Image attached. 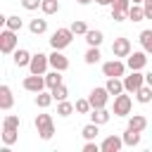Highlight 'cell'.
Returning <instances> with one entry per match:
<instances>
[{
	"mask_svg": "<svg viewBox=\"0 0 152 152\" xmlns=\"http://www.w3.org/2000/svg\"><path fill=\"white\" fill-rule=\"evenodd\" d=\"M71 40H74V31H71L69 26H62V28H57V31L52 33L50 48H52V50H64V48L71 45Z\"/></svg>",
	"mask_w": 152,
	"mask_h": 152,
	"instance_id": "obj_1",
	"label": "cell"
},
{
	"mask_svg": "<svg viewBox=\"0 0 152 152\" xmlns=\"http://www.w3.org/2000/svg\"><path fill=\"white\" fill-rule=\"evenodd\" d=\"M17 43H19V38H17V31H12V28H2L0 31V52L2 55H12L14 50H17Z\"/></svg>",
	"mask_w": 152,
	"mask_h": 152,
	"instance_id": "obj_2",
	"label": "cell"
},
{
	"mask_svg": "<svg viewBox=\"0 0 152 152\" xmlns=\"http://www.w3.org/2000/svg\"><path fill=\"white\" fill-rule=\"evenodd\" d=\"M33 124H36V128H38L40 140H50V138L55 135V124H52V116H50V114H38Z\"/></svg>",
	"mask_w": 152,
	"mask_h": 152,
	"instance_id": "obj_3",
	"label": "cell"
},
{
	"mask_svg": "<svg viewBox=\"0 0 152 152\" xmlns=\"http://www.w3.org/2000/svg\"><path fill=\"white\" fill-rule=\"evenodd\" d=\"M126 69H128V64H126V62H121L119 57H114V59H109V62H104V64H102V74H104L107 78H112V76L124 78V76H126Z\"/></svg>",
	"mask_w": 152,
	"mask_h": 152,
	"instance_id": "obj_4",
	"label": "cell"
},
{
	"mask_svg": "<svg viewBox=\"0 0 152 152\" xmlns=\"http://www.w3.org/2000/svg\"><path fill=\"white\" fill-rule=\"evenodd\" d=\"M131 109H133V100H131V95L126 90L114 97V107H112V114L114 116H128Z\"/></svg>",
	"mask_w": 152,
	"mask_h": 152,
	"instance_id": "obj_5",
	"label": "cell"
},
{
	"mask_svg": "<svg viewBox=\"0 0 152 152\" xmlns=\"http://www.w3.org/2000/svg\"><path fill=\"white\" fill-rule=\"evenodd\" d=\"M48 66H50V55H43V52H36L31 57V64H28V71L31 74H40L45 76L48 74Z\"/></svg>",
	"mask_w": 152,
	"mask_h": 152,
	"instance_id": "obj_6",
	"label": "cell"
},
{
	"mask_svg": "<svg viewBox=\"0 0 152 152\" xmlns=\"http://www.w3.org/2000/svg\"><path fill=\"white\" fill-rule=\"evenodd\" d=\"M88 100H90L93 109H97V107H107V102H109V90H107L104 86H95V88L90 90Z\"/></svg>",
	"mask_w": 152,
	"mask_h": 152,
	"instance_id": "obj_7",
	"label": "cell"
},
{
	"mask_svg": "<svg viewBox=\"0 0 152 152\" xmlns=\"http://www.w3.org/2000/svg\"><path fill=\"white\" fill-rule=\"evenodd\" d=\"M133 52V45H131V40L126 38V36H119V38H114V43H112V55L114 57H128Z\"/></svg>",
	"mask_w": 152,
	"mask_h": 152,
	"instance_id": "obj_8",
	"label": "cell"
},
{
	"mask_svg": "<svg viewBox=\"0 0 152 152\" xmlns=\"http://www.w3.org/2000/svg\"><path fill=\"white\" fill-rule=\"evenodd\" d=\"M24 90H28V93H40V90H45L48 88V83H45V76H40V74H28L26 78H24Z\"/></svg>",
	"mask_w": 152,
	"mask_h": 152,
	"instance_id": "obj_9",
	"label": "cell"
},
{
	"mask_svg": "<svg viewBox=\"0 0 152 152\" xmlns=\"http://www.w3.org/2000/svg\"><path fill=\"white\" fill-rule=\"evenodd\" d=\"M140 86H145V74L131 71L128 76H124V88H126V93H133V95H135Z\"/></svg>",
	"mask_w": 152,
	"mask_h": 152,
	"instance_id": "obj_10",
	"label": "cell"
},
{
	"mask_svg": "<svg viewBox=\"0 0 152 152\" xmlns=\"http://www.w3.org/2000/svg\"><path fill=\"white\" fill-rule=\"evenodd\" d=\"M126 64H128V69H131V71H142V69H145V64H147V52H145V50L131 52V55L126 57Z\"/></svg>",
	"mask_w": 152,
	"mask_h": 152,
	"instance_id": "obj_11",
	"label": "cell"
},
{
	"mask_svg": "<svg viewBox=\"0 0 152 152\" xmlns=\"http://www.w3.org/2000/svg\"><path fill=\"white\" fill-rule=\"evenodd\" d=\"M121 147H126L121 135H107V138L100 142V150H102V152H121Z\"/></svg>",
	"mask_w": 152,
	"mask_h": 152,
	"instance_id": "obj_12",
	"label": "cell"
},
{
	"mask_svg": "<svg viewBox=\"0 0 152 152\" xmlns=\"http://www.w3.org/2000/svg\"><path fill=\"white\" fill-rule=\"evenodd\" d=\"M50 69H57V71H66L69 69V59L62 50H52L50 52Z\"/></svg>",
	"mask_w": 152,
	"mask_h": 152,
	"instance_id": "obj_13",
	"label": "cell"
},
{
	"mask_svg": "<svg viewBox=\"0 0 152 152\" xmlns=\"http://www.w3.org/2000/svg\"><path fill=\"white\" fill-rule=\"evenodd\" d=\"M12 104H14L12 88H10V86H0V109H2V112H10Z\"/></svg>",
	"mask_w": 152,
	"mask_h": 152,
	"instance_id": "obj_14",
	"label": "cell"
},
{
	"mask_svg": "<svg viewBox=\"0 0 152 152\" xmlns=\"http://www.w3.org/2000/svg\"><path fill=\"white\" fill-rule=\"evenodd\" d=\"M31 52L28 50H24V48H17L14 52H12V62H14V66H28L31 64Z\"/></svg>",
	"mask_w": 152,
	"mask_h": 152,
	"instance_id": "obj_15",
	"label": "cell"
},
{
	"mask_svg": "<svg viewBox=\"0 0 152 152\" xmlns=\"http://www.w3.org/2000/svg\"><path fill=\"white\" fill-rule=\"evenodd\" d=\"M121 138H124V145H126V147H138L140 140H142V133H140V131H133V128L126 126V131H124Z\"/></svg>",
	"mask_w": 152,
	"mask_h": 152,
	"instance_id": "obj_16",
	"label": "cell"
},
{
	"mask_svg": "<svg viewBox=\"0 0 152 152\" xmlns=\"http://www.w3.org/2000/svg\"><path fill=\"white\" fill-rule=\"evenodd\" d=\"M109 119H112V112H109L107 107H97V109L90 112V121H95V124H100V126H104Z\"/></svg>",
	"mask_w": 152,
	"mask_h": 152,
	"instance_id": "obj_17",
	"label": "cell"
},
{
	"mask_svg": "<svg viewBox=\"0 0 152 152\" xmlns=\"http://www.w3.org/2000/svg\"><path fill=\"white\" fill-rule=\"evenodd\" d=\"M104 88L109 90V95H121L126 88H124V78H116V76H112V78H107V83H104Z\"/></svg>",
	"mask_w": 152,
	"mask_h": 152,
	"instance_id": "obj_18",
	"label": "cell"
},
{
	"mask_svg": "<svg viewBox=\"0 0 152 152\" xmlns=\"http://www.w3.org/2000/svg\"><path fill=\"white\" fill-rule=\"evenodd\" d=\"M128 128H133V131H145L147 128V119L142 116V114H128V124H126Z\"/></svg>",
	"mask_w": 152,
	"mask_h": 152,
	"instance_id": "obj_19",
	"label": "cell"
},
{
	"mask_svg": "<svg viewBox=\"0 0 152 152\" xmlns=\"http://www.w3.org/2000/svg\"><path fill=\"white\" fill-rule=\"evenodd\" d=\"M102 40H104V33H102V31H97V28H88V33H86V43H88L90 48H100Z\"/></svg>",
	"mask_w": 152,
	"mask_h": 152,
	"instance_id": "obj_20",
	"label": "cell"
},
{
	"mask_svg": "<svg viewBox=\"0 0 152 152\" xmlns=\"http://www.w3.org/2000/svg\"><path fill=\"white\" fill-rule=\"evenodd\" d=\"M28 31L33 36H43L48 31V19H31L28 21Z\"/></svg>",
	"mask_w": 152,
	"mask_h": 152,
	"instance_id": "obj_21",
	"label": "cell"
},
{
	"mask_svg": "<svg viewBox=\"0 0 152 152\" xmlns=\"http://www.w3.org/2000/svg\"><path fill=\"white\" fill-rule=\"evenodd\" d=\"M62 74H64V71H57V69H52V71H48V74H45V83H48V88H50V90L64 83V81H62Z\"/></svg>",
	"mask_w": 152,
	"mask_h": 152,
	"instance_id": "obj_22",
	"label": "cell"
},
{
	"mask_svg": "<svg viewBox=\"0 0 152 152\" xmlns=\"http://www.w3.org/2000/svg\"><path fill=\"white\" fill-rule=\"evenodd\" d=\"M52 102H55V97H52V90H50V93H45V90L36 93V107H40V109H48Z\"/></svg>",
	"mask_w": 152,
	"mask_h": 152,
	"instance_id": "obj_23",
	"label": "cell"
},
{
	"mask_svg": "<svg viewBox=\"0 0 152 152\" xmlns=\"http://www.w3.org/2000/svg\"><path fill=\"white\" fill-rule=\"evenodd\" d=\"M135 100L140 102V104H150L152 102V86H140L138 88V93H135Z\"/></svg>",
	"mask_w": 152,
	"mask_h": 152,
	"instance_id": "obj_24",
	"label": "cell"
},
{
	"mask_svg": "<svg viewBox=\"0 0 152 152\" xmlns=\"http://www.w3.org/2000/svg\"><path fill=\"white\" fill-rule=\"evenodd\" d=\"M100 59H102V52H100V48H90V45H88V50H86V55H83V62L93 66V64H97Z\"/></svg>",
	"mask_w": 152,
	"mask_h": 152,
	"instance_id": "obj_25",
	"label": "cell"
},
{
	"mask_svg": "<svg viewBox=\"0 0 152 152\" xmlns=\"http://www.w3.org/2000/svg\"><path fill=\"white\" fill-rule=\"evenodd\" d=\"M97 133H100V124H95V121H90V124H86V126L81 128V135H83L86 140H95Z\"/></svg>",
	"mask_w": 152,
	"mask_h": 152,
	"instance_id": "obj_26",
	"label": "cell"
},
{
	"mask_svg": "<svg viewBox=\"0 0 152 152\" xmlns=\"http://www.w3.org/2000/svg\"><path fill=\"white\" fill-rule=\"evenodd\" d=\"M138 40H140V45H142V50H145L147 55H152V28H145V31H140V36H138Z\"/></svg>",
	"mask_w": 152,
	"mask_h": 152,
	"instance_id": "obj_27",
	"label": "cell"
},
{
	"mask_svg": "<svg viewBox=\"0 0 152 152\" xmlns=\"http://www.w3.org/2000/svg\"><path fill=\"white\" fill-rule=\"evenodd\" d=\"M74 112H76V107H74V104H71L69 100H59V102H57V114H59L62 119H66V116H71Z\"/></svg>",
	"mask_w": 152,
	"mask_h": 152,
	"instance_id": "obj_28",
	"label": "cell"
},
{
	"mask_svg": "<svg viewBox=\"0 0 152 152\" xmlns=\"http://www.w3.org/2000/svg\"><path fill=\"white\" fill-rule=\"evenodd\" d=\"M40 12H43L45 17L57 14V12H59V0H43V2H40Z\"/></svg>",
	"mask_w": 152,
	"mask_h": 152,
	"instance_id": "obj_29",
	"label": "cell"
},
{
	"mask_svg": "<svg viewBox=\"0 0 152 152\" xmlns=\"http://www.w3.org/2000/svg\"><path fill=\"white\" fill-rule=\"evenodd\" d=\"M128 19H131V21H142V19H145V7L133 2L131 10H128Z\"/></svg>",
	"mask_w": 152,
	"mask_h": 152,
	"instance_id": "obj_30",
	"label": "cell"
},
{
	"mask_svg": "<svg viewBox=\"0 0 152 152\" xmlns=\"http://www.w3.org/2000/svg\"><path fill=\"white\" fill-rule=\"evenodd\" d=\"M5 26L19 33V31H21V26H24V21H21V17H19V14H10V17L5 19Z\"/></svg>",
	"mask_w": 152,
	"mask_h": 152,
	"instance_id": "obj_31",
	"label": "cell"
},
{
	"mask_svg": "<svg viewBox=\"0 0 152 152\" xmlns=\"http://www.w3.org/2000/svg\"><path fill=\"white\" fill-rule=\"evenodd\" d=\"M0 138H2V142H5V145H14V142L19 140V131H10V128H2Z\"/></svg>",
	"mask_w": 152,
	"mask_h": 152,
	"instance_id": "obj_32",
	"label": "cell"
},
{
	"mask_svg": "<svg viewBox=\"0 0 152 152\" xmlns=\"http://www.w3.org/2000/svg\"><path fill=\"white\" fill-rule=\"evenodd\" d=\"M69 28L74 31V36H86V33H88V24H86V21H81V19H74Z\"/></svg>",
	"mask_w": 152,
	"mask_h": 152,
	"instance_id": "obj_33",
	"label": "cell"
},
{
	"mask_svg": "<svg viewBox=\"0 0 152 152\" xmlns=\"http://www.w3.org/2000/svg\"><path fill=\"white\" fill-rule=\"evenodd\" d=\"M2 128H10V131H19V116L17 114H7L2 119Z\"/></svg>",
	"mask_w": 152,
	"mask_h": 152,
	"instance_id": "obj_34",
	"label": "cell"
},
{
	"mask_svg": "<svg viewBox=\"0 0 152 152\" xmlns=\"http://www.w3.org/2000/svg\"><path fill=\"white\" fill-rule=\"evenodd\" d=\"M74 107H76V112H78V114H90V112H93V104H90V100H88V97L76 100V104H74Z\"/></svg>",
	"mask_w": 152,
	"mask_h": 152,
	"instance_id": "obj_35",
	"label": "cell"
},
{
	"mask_svg": "<svg viewBox=\"0 0 152 152\" xmlns=\"http://www.w3.org/2000/svg\"><path fill=\"white\" fill-rule=\"evenodd\" d=\"M52 97H55L57 102H59V100H66V97H69V88H66L64 83L57 86V88H52Z\"/></svg>",
	"mask_w": 152,
	"mask_h": 152,
	"instance_id": "obj_36",
	"label": "cell"
},
{
	"mask_svg": "<svg viewBox=\"0 0 152 152\" xmlns=\"http://www.w3.org/2000/svg\"><path fill=\"white\" fill-rule=\"evenodd\" d=\"M131 5H133L131 0H114V2H112V10H116V12H128Z\"/></svg>",
	"mask_w": 152,
	"mask_h": 152,
	"instance_id": "obj_37",
	"label": "cell"
},
{
	"mask_svg": "<svg viewBox=\"0 0 152 152\" xmlns=\"http://www.w3.org/2000/svg\"><path fill=\"white\" fill-rule=\"evenodd\" d=\"M40 2L43 0H21V7L28 10V12H33V10H40Z\"/></svg>",
	"mask_w": 152,
	"mask_h": 152,
	"instance_id": "obj_38",
	"label": "cell"
},
{
	"mask_svg": "<svg viewBox=\"0 0 152 152\" xmlns=\"http://www.w3.org/2000/svg\"><path fill=\"white\" fill-rule=\"evenodd\" d=\"M83 152H102V150H100V145H97L95 140H86V145H83Z\"/></svg>",
	"mask_w": 152,
	"mask_h": 152,
	"instance_id": "obj_39",
	"label": "cell"
},
{
	"mask_svg": "<svg viewBox=\"0 0 152 152\" xmlns=\"http://www.w3.org/2000/svg\"><path fill=\"white\" fill-rule=\"evenodd\" d=\"M112 19H114V21H126V19H128V12H116V10H112Z\"/></svg>",
	"mask_w": 152,
	"mask_h": 152,
	"instance_id": "obj_40",
	"label": "cell"
},
{
	"mask_svg": "<svg viewBox=\"0 0 152 152\" xmlns=\"http://www.w3.org/2000/svg\"><path fill=\"white\" fill-rule=\"evenodd\" d=\"M142 7H145V19H152V0H142Z\"/></svg>",
	"mask_w": 152,
	"mask_h": 152,
	"instance_id": "obj_41",
	"label": "cell"
},
{
	"mask_svg": "<svg viewBox=\"0 0 152 152\" xmlns=\"http://www.w3.org/2000/svg\"><path fill=\"white\" fill-rule=\"evenodd\" d=\"M95 2H97V5H102V7H112V2H114V0H95Z\"/></svg>",
	"mask_w": 152,
	"mask_h": 152,
	"instance_id": "obj_42",
	"label": "cell"
},
{
	"mask_svg": "<svg viewBox=\"0 0 152 152\" xmlns=\"http://www.w3.org/2000/svg\"><path fill=\"white\" fill-rule=\"evenodd\" d=\"M145 83H147V86H152V71H150V74H145Z\"/></svg>",
	"mask_w": 152,
	"mask_h": 152,
	"instance_id": "obj_43",
	"label": "cell"
},
{
	"mask_svg": "<svg viewBox=\"0 0 152 152\" xmlns=\"http://www.w3.org/2000/svg\"><path fill=\"white\" fill-rule=\"evenodd\" d=\"M76 2H78V5H90L93 0H76Z\"/></svg>",
	"mask_w": 152,
	"mask_h": 152,
	"instance_id": "obj_44",
	"label": "cell"
},
{
	"mask_svg": "<svg viewBox=\"0 0 152 152\" xmlns=\"http://www.w3.org/2000/svg\"><path fill=\"white\" fill-rule=\"evenodd\" d=\"M131 2H135V5H142V0H131Z\"/></svg>",
	"mask_w": 152,
	"mask_h": 152,
	"instance_id": "obj_45",
	"label": "cell"
}]
</instances>
